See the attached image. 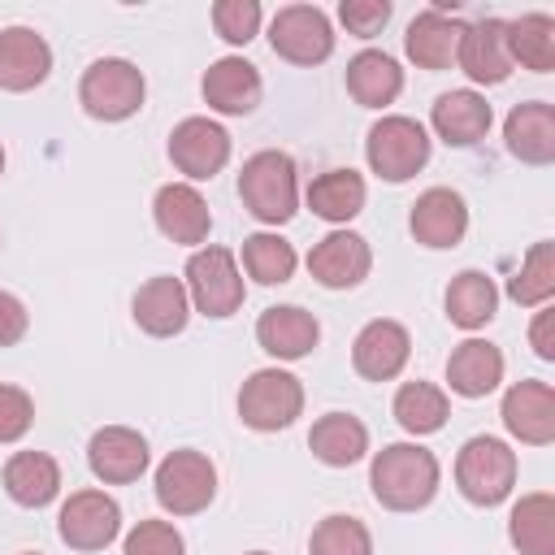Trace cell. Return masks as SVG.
Segmentation results:
<instances>
[{"label":"cell","mask_w":555,"mask_h":555,"mask_svg":"<svg viewBox=\"0 0 555 555\" xmlns=\"http://www.w3.org/2000/svg\"><path fill=\"white\" fill-rule=\"evenodd\" d=\"M507 152L525 165H551L555 160V108L546 100L516 104L503 121Z\"/></svg>","instance_id":"24"},{"label":"cell","mask_w":555,"mask_h":555,"mask_svg":"<svg viewBox=\"0 0 555 555\" xmlns=\"http://www.w3.org/2000/svg\"><path fill=\"white\" fill-rule=\"evenodd\" d=\"M308 208L321 221H351L364 208V178L356 169H325L308 186Z\"/></svg>","instance_id":"32"},{"label":"cell","mask_w":555,"mask_h":555,"mask_svg":"<svg viewBox=\"0 0 555 555\" xmlns=\"http://www.w3.org/2000/svg\"><path fill=\"white\" fill-rule=\"evenodd\" d=\"M26 330H30V312H26V304H22L17 295L0 291V347L22 343V338H26Z\"/></svg>","instance_id":"42"},{"label":"cell","mask_w":555,"mask_h":555,"mask_svg":"<svg viewBox=\"0 0 555 555\" xmlns=\"http://www.w3.org/2000/svg\"><path fill=\"white\" fill-rule=\"evenodd\" d=\"M507 295L520 308H542L555 295V247L551 243H533L525 264L516 269V278L507 282Z\"/></svg>","instance_id":"36"},{"label":"cell","mask_w":555,"mask_h":555,"mask_svg":"<svg viewBox=\"0 0 555 555\" xmlns=\"http://www.w3.org/2000/svg\"><path fill=\"white\" fill-rule=\"evenodd\" d=\"M507 56H512V65L520 61L533 74L555 69V17L525 13V17L507 22Z\"/></svg>","instance_id":"33"},{"label":"cell","mask_w":555,"mask_h":555,"mask_svg":"<svg viewBox=\"0 0 555 555\" xmlns=\"http://www.w3.org/2000/svg\"><path fill=\"white\" fill-rule=\"evenodd\" d=\"M269 48L291 65H321L334 52V26L317 4H286L269 22Z\"/></svg>","instance_id":"9"},{"label":"cell","mask_w":555,"mask_h":555,"mask_svg":"<svg viewBox=\"0 0 555 555\" xmlns=\"http://www.w3.org/2000/svg\"><path fill=\"white\" fill-rule=\"evenodd\" d=\"M0 173H4V147H0Z\"/></svg>","instance_id":"44"},{"label":"cell","mask_w":555,"mask_h":555,"mask_svg":"<svg viewBox=\"0 0 555 555\" xmlns=\"http://www.w3.org/2000/svg\"><path fill=\"white\" fill-rule=\"evenodd\" d=\"M243 269L260 286L291 282V273H295V247L282 234H264V230L260 234H247L243 238Z\"/></svg>","instance_id":"35"},{"label":"cell","mask_w":555,"mask_h":555,"mask_svg":"<svg viewBox=\"0 0 555 555\" xmlns=\"http://www.w3.org/2000/svg\"><path fill=\"white\" fill-rule=\"evenodd\" d=\"M186 317H191V295L182 286V278H147L139 291H134V325L152 338H173L186 330Z\"/></svg>","instance_id":"19"},{"label":"cell","mask_w":555,"mask_h":555,"mask_svg":"<svg viewBox=\"0 0 555 555\" xmlns=\"http://www.w3.org/2000/svg\"><path fill=\"white\" fill-rule=\"evenodd\" d=\"M503 425L512 438L529 447H546L555 438V390L546 382H516L503 395Z\"/></svg>","instance_id":"20"},{"label":"cell","mask_w":555,"mask_h":555,"mask_svg":"<svg viewBox=\"0 0 555 555\" xmlns=\"http://www.w3.org/2000/svg\"><path fill=\"white\" fill-rule=\"evenodd\" d=\"M429 126L442 143L451 147H473L477 139H486L490 130V104L486 95H477L473 87H460V91H442L429 108Z\"/></svg>","instance_id":"22"},{"label":"cell","mask_w":555,"mask_h":555,"mask_svg":"<svg viewBox=\"0 0 555 555\" xmlns=\"http://www.w3.org/2000/svg\"><path fill=\"white\" fill-rule=\"evenodd\" d=\"M494 308H499V291L481 269H464L451 278V286H447V321L451 325L481 330V325H490Z\"/></svg>","instance_id":"31"},{"label":"cell","mask_w":555,"mask_h":555,"mask_svg":"<svg viewBox=\"0 0 555 555\" xmlns=\"http://www.w3.org/2000/svg\"><path fill=\"white\" fill-rule=\"evenodd\" d=\"M373 269V251L356 230H334L325 234L312 251H308V273L325 286V291H347L360 286Z\"/></svg>","instance_id":"12"},{"label":"cell","mask_w":555,"mask_h":555,"mask_svg":"<svg viewBox=\"0 0 555 555\" xmlns=\"http://www.w3.org/2000/svg\"><path fill=\"white\" fill-rule=\"evenodd\" d=\"M308 555H373V538H369L364 520L334 512V516H325V520L312 529Z\"/></svg>","instance_id":"37"},{"label":"cell","mask_w":555,"mask_h":555,"mask_svg":"<svg viewBox=\"0 0 555 555\" xmlns=\"http://www.w3.org/2000/svg\"><path fill=\"white\" fill-rule=\"evenodd\" d=\"M321 338V325L299 304H273L256 321V343L278 360H304Z\"/></svg>","instance_id":"21"},{"label":"cell","mask_w":555,"mask_h":555,"mask_svg":"<svg viewBox=\"0 0 555 555\" xmlns=\"http://www.w3.org/2000/svg\"><path fill=\"white\" fill-rule=\"evenodd\" d=\"M182 278H186L182 286H186L195 312L225 321V317H234L243 308L247 286H243V273H238V264H234V256L225 247H199V251H191Z\"/></svg>","instance_id":"6"},{"label":"cell","mask_w":555,"mask_h":555,"mask_svg":"<svg viewBox=\"0 0 555 555\" xmlns=\"http://www.w3.org/2000/svg\"><path fill=\"white\" fill-rule=\"evenodd\" d=\"M4 490L22 507H48L61 494V464L48 451H17L4 464Z\"/></svg>","instance_id":"28"},{"label":"cell","mask_w":555,"mask_h":555,"mask_svg":"<svg viewBox=\"0 0 555 555\" xmlns=\"http://www.w3.org/2000/svg\"><path fill=\"white\" fill-rule=\"evenodd\" d=\"M447 382L464 399H481L503 382V351L486 338H464L447 360Z\"/></svg>","instance_id":"27"},{"label":"cell","mask_w":555,"mask_h":555,"mask_svg":"<svg viewBox=\"0 0 555 555\" xmlns=\"http://www.w3.org/2000/svg\"><path fill=\"white\" fill-rule=\"evenodd\" d=\"M408 225H412L416 243H425V247H434V251L455 247V243L464 238V230H468V204H464V195L451 191V186H429V191L416 195Z\"/></svg>","instance_id":"15"},{"label":"cell","mask_w":555,"mask_h":555,"mask_svg":"<svg viewBox=\"0 0 555 555\" xmlns=\"http://www.w3.org/2000/svg\"><path fill=\"white\" fill-rule=\"evenodd\" d=\"M52 74V48L30 26L0 30V91H35Z\"/></svg>","instance_id":"17"},{"label":"cell","mask_w":555,"mask_h":555,"mask_svg":"<svg viewBox=\"0 0 555 555\" xmlns=\"http://www.w3.org/2000/svg\"><path fill=\"white\" fill-rule=\"evenodd\" d=\"M260 4L256 0H217L212 4V26H217V35L225 39V43H247V39H256V30H260Z\"/></svg>","instance_id":"38"},{"label":"cell","mask_w":555,"mask_h":555,"mask_svg":"<svg viewBox=\"0 0 555 555\" xmlns=\"http://www.w3.org/2000/svg\"><path fill=\"white\" fill-rule=\"evenodd\" d=\"M169 160L186 178H195V182L221 173L225 160H230V134H225V126H217L212 117H186V121H178L173 134H169Z\"/></svg>","instance_id":"11"},{"label":"cell","mask_w":555,"mask_h":555,"mask_svg":"<svg viewBox=\"0 0 555 555\" xmlns=\"http://www.w3.org/2000/svg\"><path fill=\"white\" fill-rule=\"evenodd\" d=\"M56 533L74 551H104L121 533V507L104 490H74L56 512Z\"/></svg>","instance_id":"10"},{"label":"cell","mask_w":555,"mask_h":555,"mask_svg":"<svg viewBox=\"0 0 555 555\" xmlns=\"http://www.w3.org/2000/svg\"><path fill=\"white\" fill-rule=\"evenodd\" d=\"M304 412V386L286 369H256L238 390V416L247 429L273 434Z\"/></svg>","instance_id":"7"},{"label":"cell","mask_w":555,"mask_h":555,"mask_svg":"<svg viewBox=\"0 0 555 555\" xmlns=\"http://www.w3.org/2000/svg\"><path fill=\"white\" fill-rule=\"evenodd\" d=\"M438 460L434 451L416 447V442H390L373 455L369 468V486L373 499L390 512H421L434 494H438Z\"/></svg>","instance_id":"1"},{"label":"cell","mask_w":555,"mask_h":555,"mask_svg":"<svg viewBox=\"0 0 555 555\" xmlns=\"http://www.w3.org/2000/svg\"><path fill=\"white\" fill-rule=\"evenodd\" d=\"M199 91H204L208 108H217L225 117H243V113H251L260 104V74L243 56H221V61L208 65Z\"/></svg>","instance_id":"23"},{"label":"cell","mask_w":555,"mask_h":555,"mask_svg":"<svg viewBox=\"0 0 555 555\" xmlns=\"http://www.w3.org/2000/svg\"><path fill=\"white\" fill-rule=\"evenodd\" d=\"M451 416V403H447V390H438L434 382H403L399 395H395V421L399 429L408 434H438Z\"/></svg>","instance_id":"34"},{"label":"cell","mask_w":555,"mask_h":555,"mask_svg":"<svg viewBox=\"0 0 555 555\" xmlns=\"http://www.w3.org/2000/svg\"><path fill=\"white\" fill-rule=\"evenodd\" d=\"M507 538L520 555H555V499L546 490L525 494L507 516Z\"/></svg>","instance_id":"30"},{"label":"cell","mask_w":555,"mask_h":555,"mask_svg":"<svg viewBox=\"0 0 555 555\" xmlns=\"http://www.w3.org/2000/svg\"><path fill=\"white\" fill-rule=\"evenodd\" d=\"M247 555H269V551H247Z\"/></svg>","instance_id":"45"},{"label":"cell","mask_w":555,"mask_h":555,"mask_svg":"<svg viewBox=\"0 0 555 555\" xmlns=\"http://www.w3.org/2000/svg\"><path fill=\"white\" fill-rule=\"evenodd\" d=\"M455 486L477 507L503 503L516 486V451L503 438H490V434L468 438L455 455Z\"/></svg>","instance_id":"4"},{"label":"cell","mask_w":555,"mask_h":555,"mask_svg":"<svg viewBox=\"0 0 555 555\" xmlns=\"http://www.w3.org/2000/svg\"><path fill=\"white\" fill-rule=\"evenodd\" d=\"M238 199L243 208L264 221V225H286L299 208V178H295V160L278 147L256 152L243 160L238 173Z\"/></svg>","instance_id":"2"},{"label":"cell","mask_w":555,"mask_h":555,"mask_svg":"<svg viewBox=\"0 0 555 555\" xmlns=\"http://www.w3.org/2000/svg\"><path fill=\"white\" fill-rule=\"evenodd\" d=\"M22 555H39V551H22Z\"/></svg>","instance_id":"46"},{"label":"cell","mask_w":555,"mask_h":555,"mask_svg":"<svg viewBox=\"0 0 555 555\" xmlns=\"http://www.w3.org/2000/svg\"><path fill=\"white\" fill-rule=\"evenodd\" d=\"M143 95H147L143 69L134 61H126V56L91 61L82 82H78V104L95 121H126V117H134L143 108Z\"/></svg>","instance_id":"3"},{"label":"cell","mask_w":555,"mask_h":555,"mask_svg":"<svg viewBox=\"0 0 555 555\" xmlns=\"http://www.w3.org/2000/svg\"><path fill=\"white\" fill-rule=\"evenodd\" d=\"M347 91L364 108H386L403 91V69H399L395 56H386L377 48H364L347 61Z\"/></svg>","instance_id":"26"},{"label":"cell","mask_w":555,"mask_h":555,"mask_svg":"<svg viewBox=\"0 0 555 555\" xmlns=\"http://www.w3.org/2000/svg\"><path fill=\"white\" fill-rule=\"evenodd\" d=\"M364 156H369V169H373L377 178H386V182H408V178L421 173L425 160H429V134H425L421 121L390 113V117L373 121V130H369V139H364Z\"/></svg>","instance_id":"5"},{"label":"cell","mask_w":555,"mask_h":555,"mask_svg":"<svg viewBox=\"0 0 555 555\" xmlns=\"http://www.w3.org/2000/svg\"><path fill=\"white\" fill-rule=\"evenodd\" d=\"M217 494V468L204 451H169L156 468V503L173 516H195Z\"/></svg>","instance_id":"8"},{"label":"cell","mask_w":555,"mask_h":555,"mask_svg":"<svg viewBox=\"0 0 555 555\" xmlns=\"http://www.w3.org/2000/svg\"><path fill=\"white\" fill-rule=\"evenodd\" d=\"M87 464L104 486H126L147 473V442L139 429L126 425H104L87 442Z\"/></svg>","instance_id":"13"},{"label":"cell","mask_w":555,"mask_h":555,"mask_svg":"<svg viewBox=\"0 0 555 555\" xmlns=\"http://www.w3.org/2000/svg\"><path fill=\"white\" fill-rule=\"evenodd\" d=\"M126 555H186V542L169 520H139L126 533Z\"/></svg>","instance_id":"39"},{"label":"cell","mask_w":555,"mask_h":555,"mask_svg":"<svg viewBox=\"0 0 555 555\" xmlns=\"http://www.w3.org/2000/svg\"><path fill=\"white\" fill-rule=\"evenodd\" d=\"M460 35L464 26L455 17H447V9H425L408 22V35H403V48L408 56L421 65V69H447L455 61V48H460Z\"/></svg>","instance_id":"25"},{"label":"cell","mask_w":555,"mask_h":555,"mask_svg":"<svg viewBox=\"0 0 555 555\" xmlns=\"http://www.w3.org/2000/svg\"><path fill=\"white\" fill-rule=\"evenodd\" d=\"M338 22L347 26V35L373 39L390 22V0H343L338 4Z\"/></svg>","instance_id":"41"},{"label":"cell","mask_w":555,"mask_h":555,"mask_svg":"<svg viewBox=\"0 0 555 555\" xmlns=\"http://www.w3.org/2000/svg\"><path fill=\"white\" fill-rule=\"evenodd\" d=\"M35 425V399L22 386L0 382V442H17Z\"/></svg>","instance_id":"40"},{"label":"cell","mask_w":555,"mask_h":555,"mask_svg":"<svg viewBox=\"0 0 555 555\" xmlns=\"http://www.w3.org/2000/svg\"><path fill=\"white\" fill-rule=\"evenodd\" d=\"M308 447H312V455H317L321 464L347 468V464L364 460V451H369V429H364V421L351 416V412H325V416L308 429Z\"/></svg>","instance_id":"29"},{"label":"cell","mask_w":555,"mask_h":555,"mask_svg":"<svg viewBox=\"0 0 555 555\" xmlns=\"http://www.w3.org/2000/svg\"><path fill=\"white\" fill-rule=\"evenodd\" d=\"M408 356H412V338H408V330L399 325V321H369L360 334H356V343H351V364H356V373L360 377H369V382H390V377H399L403 373V364H408Z\"/></svg>","instance_id":"16"},{"label":"cell","mask_w":555,"mask_h":555,"mask_svg":"<svg viewBox=\"0 0 555 555\" xmlns=\"http://www.w3.org/2000/svg\"><path fill=\"white\" fill-rule=\"evenodd\" d=\"M529 343L538 360H555V308H542L529 325Z\"/></svg>","instance_id":"43"},{"label":"cell","mask_w":555,"mask_h":555,"mask_svg":"<svg viewBox=\"0 0 555 555\" xmlns=\"http://www.w3.org/2000/svg\"><path fill=\"white\" fill-rule=\"evenodd\" d=\"M455 65L473 78V82H503L512 74V56H507V22L499 17H481L473 26H464L460 48H455Z\"/></svg>","instance_id":"18"},{"label":"cell","mask_w":555,"mask_h":555,"mask_svg":"<svg viewBox=\"0 0 555 555\" xmlns=\"http://www.w3.org/2000/svg\"><path fill=\"white\" fill-rule=\"evenodd\" d=\"M152 217H156V230L182 247H195L208 238L212 230V212H208V199L191 186V182H165L152 199Z\"/></svg>","instance_id":"14"}]
</instances>
